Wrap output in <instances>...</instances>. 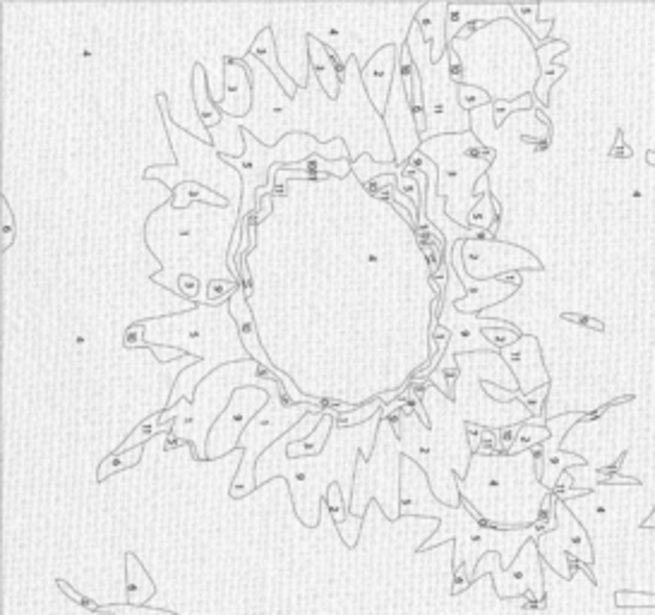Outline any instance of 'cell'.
I'll list each match as a JSON object with an SVG mask.
<instances>
[{
  "instance_id": "obj_1",
  "label": "cell",
  "mask_w": 655,
  "mask_h": 615,
  "mask_svg": "<svg viewBox=\"0 0 655 615\" xmlns=\"http://www.w3.org/2000/svg\"><path fill=\"white\" fill-rule=\"evenodd\" d=\"M501 358H507L511 363L516 388L521 392H535V389L550 385V373L542 366V354L535 337L523 335L516 344L501 348Z\"/></svg>"
},
{
  "instance_id": "obj_5",
  "label": "cell",
  "mask_w": 655,
  "mask_h": 615,
  "mask_svg": "<svg viewBox=\"0 0 655 615\" xmlns=\"http://www.w3.org/2000/svg\"><path fill=\"white\" fill-rule=\"evenodd\" d=\"M204 70H202V66L197 63L194 66V101H197V111H200V118L202 123L207 127H214L216 123L221 121V114H219V108L209 101V96H204Z\"/></svg>"
},
{
  "instance_id": "obj_7",
  "label": "cell",
  "mask_w": 655,
  "mask_h": 615,
  "mask_svg": "<svg viewBox=\"0 0 655 615\" xmlns=\"http://www.w3.org/2000/svg\"><path fill=\"white\" fill-rule=\"evenodd\" d=\"M142 449L144 448L137 445V448L127 449V452H121V455H114V452H111V457H106V459L101 461L96 479H99V481H106L108 476H114L115 471H123V469L134 467V464L142 459Z\"/></svg>"
},
{
  "instance_id": "obj_15",
  "label": "cell",
  "mask_w": 655,
  "mask_h": 615,
  "mask_svg": "<svg viewBox=\"0 0 655 615\" xmlns=\"http://www.w3.org/2000/svg\"><path fill=\"white\" fill-rule=\"evenodd\" d=\"M643 529H655V508H653V512L649 515V519L643 522Z\"/></svg>"
},
{
  "instance_id": "obj_8",
  "label": "cell",
  "mask_w": 655,
  "mask_h": 615,
  "mask_svg": "<svg viewBox=\"0 0 655 615\" xmlns=\"http://www.w3.org/2000/svg\"><path fill=\"white\" fill-rule=\"evenodd\" d=\"M511 10H514L519 17H521L523 25H529L531 27V36H535V46L541 48L542 44H548V34L550 29L555 27V20H550L545 27H541L538 25V13H541V5H511Z\"/></svg>"
},
{
  "instance_id": "obj_9",
  "label": "cell",
  "mask_w": 655,
  "mask_h": 615,
  "mask_svg": "<svg viewBox=\"0 0 655 615\" xmlns=\"http://www.w3.org/2000/svg\"><path fill=\"white\" fill-rule=\"evenodd\" d=\"M456 99H459L461 108L471 111V108H481V106H485V104H490L492 96H490V94L481 87H473V85H461V87L456 89Z\"/></svg>"
},
{
  "instance_id": "obj_14",
  "label": "cell",
  "mask_w": 655,
  "mask_h": 615,
  "mask_svg": "<svg viewBox=\"0 0 655 615\" xmlns=\"http://www.w3.org/2000/svg\"><path fill=\"white\" fill-rule=\"evenodd\" d=\"M142 329H144V325H142V322H140V325H133V328L127 329V332H125V347H137V344H140V347H147V344L142 341Z\"/></svg>"
},
{
  "instance_id": "obj_13",
  "label": "cell",
  "mask_w": 655,
  "mask_h": 615,
  "mask_svg": "<svg viewBox=\"0 0 655 615\" xmlns=\"http://www.w3.org/2000/svg\"><path fill=\"white\" fill-rule=\"evenodd\" d=\"M519 428H521V426H509V428H504L500 433L501 455H509V452H511V448H514V442H516V435H519Z\"/></svg>"
},
{
  "instance_id": "obj_11",
  "label": "cell",
  "mask_w": 655,
  "mask_h": 615,
  "mask_svg": "<svg viewBox=\"0 0 655 615\" xmlns=\"http://www.w3.org/2000/svg\"><path fill=\"white\" fill-rule=\"evenodd\" d=\"M531 106H533V96H531V94L519 96L516 104H509V101H495V126H501L504 118H507L514 108H531Z\"/></svg>"
},
{
  "instance_id": "obj_2",
  "label": "cell",
  "mask_w": 655,
  "mask_h": 615,
  "mask_svg": "<svg viewBox=\"0 0 655 615\" xmlns=\"http://www.w3.org/2000/svg\"><path fill=\"white\" fill-rule=\"evenodd\" d=\"M583 414H564L557 416V418H550L545 426L550 428V440L542 442V476L541 483L545 489H557V479L564 474V469L576 464V467H583V457L574 455V452H561L560 440L561 435L567 433L576 421H581Z\"/></svg>"
},
{
  "instance_id": "obj_12",
  "label": "cell",
  "mask_w": 655,
  "mask_h": 615,
  "mask_svg": "<svg viewBox=\"0 0 655 615\" xmlns=\"http://www.w3.org/2000/svg\"><path fill=\"white\" fill-rule=\"evenodd\" d=\"M3 205V250L13 246V238H15V217H13V209L10 205L5 202V197L0 200Z\"/></svg>"
},
{
  "instance_id": "obj_6",
  "label": "cell",
  "mask_w": 655,
  "mask_h": 615,
  "mask_svg": "<svg viewBox=\"0 0 655 615\" xmlns=\"http://www.w3.org/2000/svg\"><path fill=\"white\" fill-rule=\"evenodd\" d=\"M550 440V428L548 426H535V423L526 421L519 428V435H516V442L514 448L509 455H521V452H529V449L538 448L542 442Z\"/></svg>"
},
{
  "instance_id": "obj_3",
  "label": "cell",
  "mask_w": 655,
  "mask_h": 615,
  "mask_svg": "<svg viewBox=\"0 0 655 615\" xmlns=\"http://www.w3.org/2000/svg\"><path fill=\"white\" fill-rule=\"evenodd\" d=\"M447 15L449 5L447 3H428V5H421V13L415 17V25L422 29L425 34V41H437L435 46V58H444L447 55Z\"/></svg>"
},
{
  "instance_id": "obj_4",
  "label": "cell",
  "mask_w": 655,
  "mask_h": 615,
  "mask_svg": "<svg viewBox=\"0 0 655 615\" xmlns=\"http://www.w3.org/2000/svg\"><path fill=\"white\" fill-rule=\"evenodd\" d=\"M248 55H254V58H260V61L267 63L272 70L276 73V80L286 87L288 94H295L298 92V85L295 82L288 80V75L283 73L279 67V61H276V51H274V41H272V27H264L260 32V36H257V41L253 44V48H250V54Z\"/></svg>"
},
{
  "instance_id": "obj_10",
  "label": "cell",
  "mask_w": 655,
  "mask_h": 615,
  "mask_svg": "<svg viewBox=\"0 0 655 615\" xmlns=\"http://www.w3.org/2000/svg\"><path fill=\"white\" fill-rule=\"evenodd\" d=\"M380 401H382L380 397H374V399L361 404V407L355 408V411H351V414L334 416L336 426H358V423H365V418H368V416H372L374 411H377V408L382 407Z\"/></svg>"
}]
</instances>
